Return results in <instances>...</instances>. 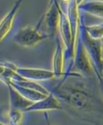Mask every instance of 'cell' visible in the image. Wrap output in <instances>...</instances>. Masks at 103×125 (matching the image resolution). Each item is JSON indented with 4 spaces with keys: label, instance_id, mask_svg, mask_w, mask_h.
<instances>
[{
    "label": "cell",
    "instance_id": "obj_1",
    "mask_svg": "<svg viewBox=\"0 0 103 125\" xmlns=\"http://www.w3.org/2000/svg\"><path fill=\"white\" fill-rule=\"evenodd\" d=\"M51 92L74 116L93 125L103 124L102 94L96 92L86 82V77L66 72Z\"/></svg>",
    "mask_w": 103,
    "mask_h": 125
},
{
    "label": "cell",
    "instance_id": "obj_2",
    "mask_svg": "<svg viewBox=\"0 0 103 125\" xmlns=\"http://www.w3.org/2000/svg\"><path fill=\"white\" fill-rule=\"evenodd\" d=\"M79 40L83 43L87 51L91 62L94 67L96 78L99 83L103 81V43L100 39L92 38L87 30V25L81 17L80 30H79Z\"/></svg>",
    "mask_w": 103,
    "mask_h": 125
},
{
    "label": "cell",
    "instance_id": "obj_3",
    "mask_svg": "<svg viewBox=\"0 0 103 125\" xmlns=\"http://www.w3.org/2000/svg\"><path fill=\"white\" fill-rule=\"evenodd\" d=\"M49 38L39 22L35 26H26L19 29L14 35V41L22 47H33Z\"/></svg>",
    "mask_w": 103,
    "mask_h": 125
},
{
    "label": "cell",
    "instance_id": "obj_4",
    "mask_svg": "<svg viewBox=\"0 0 103 125\" xmlns=\"http://www.w3.org/2000/svg\"><path fill=\"white\" fill-rule=\"evenodd\" d=\"M69 72L79 73L80 75L84 76L86 78H90V77L96 76L91 59L87 54L86 47L80 40H78L74 64L70 69V71H68L67 72Z\"/></svg>",
    "mask_w": 103,
    "mask_h": 125
},
{
    "label": "cell",
    "instance_id": "obj_5",
    "mask_svg": "<svg viewBox=\"0 0 103 125\" xmlns=\"http://www.w3.org/2000/svg\"><path fill=\"white\" fill-rule=\"evenodd\" d=\"M66 58V47L61 37H56V46L53 58V72L56 78H61L65 75L64 62Z\"/></svg>",
    "mask_w": 103,
    "mask_h": 125
},
{
    "label": "cell",
    "instance_id": "obj_6",
    "mask_svg": "<svg viewBox=\"0 0 103 125\" xmlns=\"http://www.w3.org/2000/svg\"><path fill=\"white\" fill-rule=\"evenodd\" d=\"M17 72L24 79L37 82V83L40 81L52 80L55 77V74L53 71L39 69V68L18 67Z\"/></svg>",
    "mask_w": 103,
    "mask_h": 125
},
{
    "label": "cell",
    "instance_id": "obj_7",
    "mask_svg": "<svg viewBox=\"0 0 103 125\" xmlns=\"http://www.w3.org/2000/svg\"><path fill=\"white\" fill-rule=\"evenodd\" d=\"M61 109H63L62 102L56 97L55 94L51 92V94H48L43 99L33 103L31 107L25 110V112L53 111V110H61Z\"/></svg>",
    "mask_w": 103,
    "mask_h": 125
},
{
    "label": "cell",
    "instance_id": "obj_8",
    "mask_svg": "<svg viewBox=\"0 0 103 125\" xmlns=\"http://www.w3.org/2000/svg\"><path fill=\"white\" fill-rule=\"evenodd\" d=\"M22 4V0H17L12 6L11 9L6 14L4 18L2 19L0 23V41L3 42L4 39L8 36L10 31L12 30L15 18L18 14V9H20V6Z\"/></svg>",
    "mask_w": 103,
    "mask_h": 125
},
{
    "label": "cell",
    "instance_id": "obj_9",
    "mask_svg": "<svg viewBox=\"0 0 103 125\" xmlns=\"http://www.w3.org/2000/svg\"><path fill=\"white\" fill-rule=\"evenodd\" d=\"M7 86L8 88L9 107L20 109V110L25 112V110L33 104V102H32L31 100L24 97L22 94H20L19 92H18L12 85L8 84Z\"/></svg>",
    "mask_w": 103,
    "mask_h": 125
},
{
    "label": "cell",
    "instance_id": "obj_10",
    "mask_svg": "<svg viewBox=\"0 0 103 125\" xmlns=\"http://www.w3.org/2000/svg\"><path fill=\"white\" fill-rule=\"evenodd\" d=\"M79 11L103 19V0H90L78 7Z\"/></svg>",
    "mask_w": 103,
    "mask_h": 125
},
{
    "label": "cell",
    "instance_id": "obj_11",
    "mask_svg": "<svg viewBox=\"0 0 103 125\" xmlns=\"http://www.w3.org/2000/svg\"><path fill=\"white\" fill-rule=\"evenodd\" d=\"M8 84L12 85L18 92H19L20 94H22L24 97H26L27 99L31 100L33 103L38 102V101H40V100H41V99H43L44 97L47 96L46 94H42L40 92H38V91H35V90L32 89H29V88H24L22 86H19V85H17L15 83H8Z\"/></svg>",
    "mask_w": 103,
    "mask_h": 125
},
{
    "label": "cell",
    "instance_id": "obj_12",
    "mask_svg": "<svg viewBox=\"0 0 103 125\" xmlns=\"http://www.w3.org/2000/svg\"><path fill=\"white\" fill-rule=\"evenodd\" d=\"M15 83V84L19 85V86H22L24 88H29V89L35 90V91L40 92V93L46 94V95H48V94H51V91L47 89L46 87H44L43 85L40 84V83H37V82L30 81V80H27V79H23V80H21V81L13 82V83Z\"/></svg>",
    "mask_w": 103,
    "mask_h": 125
},
{
    "label": "cell",
    "instance_id": "obj_13",
    "mask_svg": "<svg viewBox=\"0 0 103 125\" xmlns=\"http://www.w3.org/2000/svg\"><path fill=\"white\" fill-rule=\"evenodd\" d=\"M24 111L13 107H8L7 110V118L8 121V125H21L24 119Z\"/></svg>",
    "mask_w": 103,
    "mask_h": 125
},
{
    "label": "cell",
    "instance_id": "obj_14",
    "mask_svg": "<svg viewBox=\"0 0 103 125\" xmlns=\"http://www.w3.org/2000/svg\"><path fill=\"white\" fill-rule=\"evenodd\" d=\"M87 30L94 39H103V22L95 25H87Z\"/></svg>",
    "mask_w": 103,
    "mask_h": 125
},
{
    "label": "cell",
    "instance_id": "obj_15",
    "mask_svg": "<svg viewBox=\"0 0 103 125\" xmlns=\"http://www.w3.org/2000/svg\"><path fill=\"white\" fill-rule=\"evenodd\" d=\"M76 4H77V6L79 7V6L83 4L84 2H86V0H76Z\"/></svg>",
    "mask_w": 103,
    "mask_h": 125
},
{
    "label": "cell",
    "instance_id": "obj_16",
    "mask_svg": "<svg viewBox=\"0 0 103 125\" xmlns=\"http://www.w3.org/2000/svg\"><path fill=\"white\" fill-rule=\"evenodd\" d=\"M99 83L100 90H101V94H102V96H103V81H102V82H100V83Z\"/></svg>",
    "mask_w": 103,
    "mask_h": 125
},
{
    "label": "cell",
    "instance_id": "obj_17",
    "mask_svg": "<svg viewBox=\"0 0 103 125\" xmlns=\"http://www.w3.org/2000/svg\"><path fill=\"white\" fill-rule=\"evenodd\" d=\"M61 1H62L63 3H64V4L68 5V4H69V3H70V2H71L72 0H61Z\"/></svg>",
    "mask_w": 103,
    "mask_h": 125
},
{
    "label": "cell",
    "instance_id": "obj_18",
    "mask_svg": "<svg viewBox=\"0 0 103 125\" xmlns=\"http://www.w3.org/2000/svg\"><path fill=\"white\" fill-rule=\"evenodd\" d=\"M1 125H6V124H4V123H3V122H2V123H1Z\"/></svg>",
    "mask_w": 103,
    "mask_h": 125
}]
</instances>
